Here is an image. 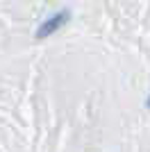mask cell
I'll use <instances>...</instances> for the list:
<instances>
[{"mask_svg":"<svg viewBox=\"0 0 150 152\" xmlns=\"http://www.w3.org/2000/svg\"><path fill=\"white\" fill-rule=\"evenodd\" d=\"M68 18H71V12H68V9H62V12L52 14L50 18H46L43 23L39 25V30H37V34H34V37H37V39H48V37H52L59 27H64L66 23H68Z\"/></svg>","mask_w":150,"mask_h":152,"instance_id":"obj_1","label":"cell"}]
</instances>
